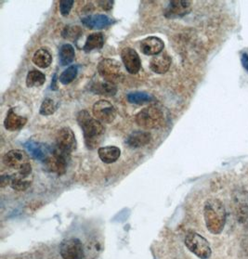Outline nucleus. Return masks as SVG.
<instances>
[{"instance_id":"f257e3e1","label":"nucleus","mask_w":248,"mask_h":259,"mask_svg":"<svg viewBox=\"0 0 248 259\" xmlns=\"http://www.w3.org/2000/svg\"><path fill=\"white\" fill-rule=\"evenodd\" d=\"M76 118L80 128L82 129L87 148L91 150L97 148L101 142V138L105 131L102 123L96 118H93L86 110L80 111Z\"/></svg>"},{"instance_id":"f03ea898","label":"nucleus","mask_w":248,"mask_h":259,"mask_svg":"<svg viewBox=\"0 0 248 259\" xmlns=\"http://www.w3.org/2000/svg\"><path fill=\"white\" fill-rule=\"evenodd\" d=\"M206 226L212 234H220L226 224V211L223 203L217 199L207 200L204 206Z\"/></svg>"},{"instance_id":"7ed1b4c3","label":"nucleus","mask_w":248,"mask_h":259,"mask_svg":"<svg viewBox=\"0 0 248 259\" xmlns=\"http://www.w3.org/2000/svg\"><path fill=\"white\" fill-rule=\"evenodd\" d=\"M3 162L6 166L11 169H16L17 173L30 177L32 174V165L28 155L21 150H11L3 156Z\"/></svg>"},{"instance_id":"20e7f679","label":"nucleus","mask_w":248,"mask_h":259,"mask_svg":"<svg viewBox=\"0 0 248 259\" xmlns=\"http://www.w3.org/2000/svg\"><path fill=\"white\" fill-rule=\"evenodd\" d=\"M136 123L145 130L160 129L165 124V115L163 112L155 106H149L141 110L136 115Z\"/></svg>"},{"instance_id":"39448f33","label":"nucleus","mask_w":248,"mask_h":259,"mask_svg":"<svg viewBox=\"0 0 248 259\" xmlns=\"http://www.w3.org/2000/svg\"><path fill=\"white\" fill-rule=\"evenodd\" d=\"M186 247L200 259H208L211 258L212 249L206 238L196 232L190 231L185 237Z\"/></svg>"},{"instance_id":"423d86ee","label":"nucleus","mask_w":248,"mask_h":259,"mask_svg":"<svg viewBox=\"0 0 248 259\" xmlns=\"http://www.w3.org/2000/svg\"><path fill=\"white\" fill-rule=\"evenodd\" d=\"M98 72L104 81L116 84L123 79L121 65L114 59L101 60L98 65Z\"/></svg>"},{"instance_id":"0eeeda50","label":"nucleus","mask_w":248,"mask_h":259,"mask_svg":"<svg viewBox=\"0 0 248 259\" xmlns=\"http://www.w3.org/2000/svg\"><path fill=\"white\" fill-rule=\"evenodd\" d=\"M60 253L62 259H83L85 256L82 243L77 238L64 240L61 243Z\"/></svg>"},{"instance_id":"6e6552de","label":"nucleus","mask_w":248,"mask_h":259,"mask_svg":"<svg viewBox=\"0 0 248 259\" xmlns=\"http://www.w3.org/2000/svg\"><path fill=\"white\" fill-rule=\"evenodd\" d=\"M92 113L97 120L104 124L114 122L116 117L115 106L105 99H100L95 102L92 108Z\"/></svg>"},{"instance_id":"1a4fd4ad","label":"nucleus","mask_w":248,"mask_h":259,"mask_svg":"<svg viewBox=\"0 0 248 259\" xmlns=\"http://www.w3.org/2000/svg\"><path fill=\"white\" fill-rule=\"evenodd\" d=\"M76 138L73 130L69 128H62L60 130L56 136V145L59 150L71 154L76 149Z\"/></svg>"},{"instance_id":"9d476101","label":"nucleus","mask_w":248,"mask_h":259,"mask_svg":"<svg viewBox=\"0 0 248 259\" xmlns=\"http://www.w3.org/2000/svg\"><path fill=\"white\" fill-rule=\"evenodd\" d=\"M191 10V2L188 0H173L168 2L165 8V16L168 19L182 18L190 13Z\"/></svg>"},{"instance_id":"9b49d317","label":"nucleus","mask_w":248,"mask_h":259,"mask_svg":"<svg viewBox=\"0 0 248 259\" xmlns=\"http://www.w3.org/2000/svg\"><path fill=\"white\" fill-rule=\"evenodd\" d=\"M121 59L126 71L131 74H136L141 70V58L137 51L131 48H124L121 52Z\"/></svg>"},{"instance_id":"f8f14e48","label":"nucleus","mask_w":248,"mask_h":259,"mask_svg":"<svg viewBox=\"0 0 248 259\" xmlns=\"http://www.w3.org/2000/svg\"><path fill=\"white\" fill-rule=\"evenodd\" d=\"M25 147L33 158L43 162H46L52 154V150L50 151L49 146L38 141L28 140L25 143Z\"/></svg>"},{"instance_id":"ddd939ff","label":"nucleus","mask_w":248,"mask_h":259,"mask_svg":"<svg viewBox=\"0 0 248 259\" xmlns=\"http://www.w3.org/2000/svg\"><path fill=\"white\" fill-rule=\"evenodd\" d=\"M165 43L156 36H149L141 42V52L147 56H155L163 52Z\"/></svg>"},{"instance_id":"4468645a","label":"nucleus","mask_w":248,"mask_h":259,"mask_svg":"<svg viewBox=\"0 0 248 259\" xmlns=\"http://www.w3.org/2000/svg\"><path fill=\"white\" fill-rule=\"evenodd\" d=\"M171 62V57L166 52H161L160 54L154 56L151 60L150 68L155 73L164 74L169 70Z\"/></svg>"},{"instance_id":"2eb2a0df","label":"nucleus","mask_w":248,"mask_h":259,"mask_svg":"<svg viewBox=\"0 0 248 259\" xmlns=\"http://www.w3.org/2000/svg\"><path fill=\"white\" fill-rule=\"evenodd\" d=\"M114 21L104 14H95L84 17L82 24L90 29H103L112 25Z\"/></svg>"},{"instance_id":"dca6fc26","label":"nucleus","mask_w":248,"mask_h":259,"mask_svg":"<svg viewBox=\"0 0 248 259\" xmlns=\"http://www.w3.org/2000/svg\"><path fill=\"white\" fill-rule=\"evenodd\" d=\"M26 123L27 118L16 114L13 109H9L4 120V127L8 131H16L23 129Z\"/></svg>"},{"instance_id":"f3484780","label":"nucleus","mask_w":248,"mask_h":259,"mask_svg":"<svg viewBox=\"0 0 248 259\" xmlns=\"http://www.w3.org/2000/svg\"><path fill=\"white\" fill-rule=\"evenodd\" d=\"M151 139H152V136L148 132L136 131L128 136L125 142L129 147L138 149V148H141L143 146L149 144Z\"/></svg>"},{"instance_id":"a211bd4d","label":"nucleus","mask_w":248,"mask_h":259,"mask_svg":"<svg viewBox=\"0 0 248 259\" xmlns=\"http://www.w3.org/2000/svg\"><path fill=\"white\" fill-rule=\"evenodd\" d=\"M99 159L105 163H113L116 162L120 155L121 150L116 146H105L98 150Z\"/></svg>"},{"instance_id":"6ab92c4d","label":"nucleus","mask_w":248,"mask_h":259,"mask_svg":"<svg viewBox=\"0 0 248 259\" xmlns=\"http://www.w3.org/2000/svg\"><path fill=\"white\" fill-rule=\"evenodd\" d=\"M91 90L99 95L104 96H115L117 92L116 84L107 81L98 82L92 85Z\"/></svg>"},{"instance_id":"aec40b11","label":"nucleus","mask_w":248,"mask_h":259,"mask_svg":"<svg viewBox=\"0 0 248 259\" xmlns=\"http://www.w3.org/2000/svg\"><path fill=\"white\" fill-rule=\"evenodd\" d=\"M33 63L37 67L45 69V68H48L51 65L52 56H51V54L48 49H37L33 54Z\"/></svg>"},{"instance_id":"412c9836","label":"nucleus","mask_w":248,"mask_h":259,"mask_svg":"<svg viewBox=\"0 0 248 259\" xmlns=\"http://www.w3.org/2000/svg\"><path fill=\"white\" fill-rule=\"evenodd\" d=\"M103 44H104L103 34L101 32H94L88 36L83 49L86 52H90L93 49H101L103 47Z\"/></svg>"},{"instance_id":"4be33fe9","label":"nucleus","mask_w":248,"mask_h":259,"mask_svg":"<svg viewBox=\"0 0 248 259\" xmlns=\"http://www.w3.org/2000/svg\"><path fill=\"white\" fill-rule=\"evenodd\" d=\"M31 184H32V180L30 179V177H25L18 173L11 176L10 187L15 191L25 192L31 186Z\"/></svg>"},{"instance_id":"5701e85b","label":"nucleus","mask_w":248,"mask_h":259,"mask_svg":"<svg viewBox=\"0 0 248 259\" xmlns=\"http://www.w3.org/2000/svg\"><path fill=\"white\" fill-rule=\"evenodd\" d=\"M60 62L62 66H66L73 63L75 60V51L74 47L71 44H64L60 49Z\"/></svg>"},{"instance_id":"b1692460","label":"nucleus","mask_w":248,"mask_h":259,"mask_svg":"<svg viewBox=\"0 0 248 259\" xmlns=\"http://www.w3.org/2000/svg\"><path fill=\"white\" fill-rule=\"evenodd\" d=\"M127 100L133 103V104H145V103H150L155 100V98L150 95L146 92H141V91H136V92H131L127 95Z\"/></svg>"},{"instance_id":"393cba45","label":"nucleus","mask_w":248,"mask_h":259,"mask_svg":"<svg viewBox=\"0 0 248 259\" xmlns=\"http://www.w3.org/2000/svg\"><path fill=\"white\" fill-rule=\"evenodd\" d=\"M45 82H46L45 74L37 70L30 71L26 76V86L28 88L40 87Z\"/></svg>"},{"instance_id":"a878e982","label":"nucleus","mask_w":248,"mask_h":259,"mask_svg":"<svg viewBox=\"0 0 248 259\" xmlns=\"http://www.w3.org/2000/svg\"><path fill=\"white\" fill-rule=\"evenodd\" d=\"M77 73H78L77 66L76 65H71L62 73L59 80L62 85H68L71 82L74 81V79H75V77L77 75Z\"/></svg>"},{"instance_id":"bb28decb","label":"nucleus","mask_w":248,"mask_h":259,"mask_svg":"<svg viewBox=\"0 0 248 259\" xmlns=\"http://www.w3.org/2000/svg\"><path fill=\"white\" fill-rule=\"evenodd\" d=\"M55 111H56V105H55L54 101L51 98H46L42 102L39 113H40L41 115L48 116V115H51V114H54Z\"/></svg>"},{"instance_id":"cd10ccee","label":"nucleus","mask_w":248,"mask_h":259,"mask_svg":"<svg viewBox=\"0 0 248 259\" xmlns=\"http://www.w3.org/2000/svg\"><path fill=\"white\" fill-rule=\"evenodd\" d=\"M75 4L74 0H62L60 2V10H61V14L62 16L66 17L69 15L71 9L73 8Z\"/></svg>"},{"instance_id":"c85d7f7f","label":"nucleus","mask_w":248,"mask_h":259,"mask_svg":"<svg viewBox=\"0 0 248 259\" xmlns=\"http://www.w3.org/2000/svg\"><path fill=\"white\" fill-rule=\"evenodd\" d=\"M98 4L101 7L102 9H104V10H110V9L113 8V6H114L115 2H114V1H99Z\"/></svg>"},{"instance_id":"c756f323","label":"nucleus","mask_w":248,"mask_h":259,"mask_svg":"<svg viewBox=\"0 0 248 259\" xmlns=\"http://www.w3.org/2000/svg\"><path fill=\"white\" fill-rule=\"evenodd\" d=\"M11 182V176L9 175H6V176H2L1 177V187L7 186V185H10Z\"/></svg>"},{"instance_id":"7c9ffc66","label":"nucleus","mask_w":248,"mask_h":259,"mask_svg":"<svg viewBox=\"0 0 248 259\" xmlns=\"http://www.w3.org/2000/svg\"><path fill=\"white\" fill-rule=\"evenodd\" d=\"M241 63L244 66V68L248 72V53H243L241 56Z\"/></svg>"}]
</instances>
